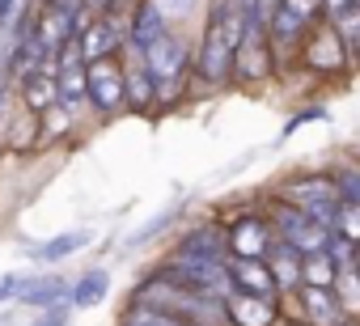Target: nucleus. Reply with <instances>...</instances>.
Returning a JSON list of instances; mask_svg holds the SVG:
<instances>
[{"label": "nucleus", "instance_id": "nucleus-20", "mask_svg": "<svg viewBox=\"0 0 360 326\" xmlns=\"http://www.w3.org/2000/svg\"><path fill=\"white\" fill-rule=\"evenodd\" d=\"M335 284H339V292H335L339 309L360 313V271H356V263L352 267H335Z\"/></svg>", "mask_w": 360, "mask_h": 326}, {"label": "nucleus", "instance_id": "nucleus-33", "mask_svg": "<svg viewBox=\"0 0 360 326\" xmlns=\"http://www.w3.org/2000/svg\"><path fill=\"white\" fill-rule=\"evenodd\" d=\"M356 271H360V254H356Z\"/></svg>", "mask_w": 360, "mask_h": 326}, {"label": "nucleus", "instance_id": "nucleus-8", "mask_svg": "<svg viewBox=\"0 0 360 326\" xmlns=\"http://www.w3.org/2000/svg\"><path fill=\"white\" fill-rule=\"evenodd\" d=\"M229 275H233V284L246 288L250 296H271V288H276L271 267H263V259H233Z\"/></svg>", "mask_w": 360, "mask_h": 326}, {"label": "nucleus", "instance_id": "nucleus-17", "mask_svg": "<svg viewBox=\"0 0 360 326\" xmlns=\"http://www.w3.org/2000/svg\"><path fill=\"white\" fill-rule=\"evenodd\" d=\"M18 296L30 301V305H60V301L68 296V284L56 280V275H43V280H26V288H22Z\"/></svg>", "mask_w": 360, "mask_h": 326}, {"label": "nucleus", "instance_id": "nucleus-23", "mask_svg": "<svg viewBox=\"0 0 360 326\" xmlns=\"http://www.w3.org/2000/svg\"><path fill=\"white\" fill-rule=\"evenodd\" d=\"M335 225H339V237L360 242V204L356 200H343L339 212H335Z\"/></svg>", "mask_w": 360, "mask_h": 326}, {"label": "nucleus", "instance_id": "nucleus-25", "mask_svg": "<svg viewBox=\"0 0 360 326\" xmlns=\"http://www.w3.org/2000/svg\"><path fill=\"white\" fill-rule=\"evenodd\" d=\"M148 5L161 13V22H183L195 13V0H148Z\"/></svg>", "mask_w": 360, "mask_h": 326}, {"label": "nucleus", "instance_id": "nucleus-28", "mask_svg": "<svg viewBox=\"0 0 360 326\" xmlns=\"http://www.w3.org/2000/svg\"><path fill=\"white\" fill-rule=\"evenodd\" d=\"M339 183H343V187H339V191H343V200H356V204H360V174H356V170H347Z\"/></svg>", "mask_w": 360, "mask_h": 326}, {"label": "nucleus", "instance_id": "nucleus-27", "mask_svg": "<svg viewBox=\"0 0 360 326\" xmlns=\"http://www.w3.org/2000/svg\"><path fill=\"white\" fill-rule=\"evenodd\" d=\"M22 284H26V275H18V271H9V275H0V301H9V296H18V292H22Z\"/></svg>", "mask_w": 360, "mask_h": 326}, {"label": "nucleus", "instance_id": "nucleus-29", "mask_svg": "<svg viewBox=\"0 0 360 326\" xmlns=\"http://www.w3.org/2000/svg\"><path fill=\"white\" fill-rule=\"evenodd\" d=\"M276 13H280V0H259L255 22H276Z\"/></svg>", "mask_w": 360, "mask_h": 326}, {"label": "nucleus", "instance_id": "nucleus-4", "mask_svg": "<svg viewBox=\"0 0 360 326\" xmlns=\"http://www.w3.org/2000/svg\"><path fill=\"white\" fill-rule=\"evenodd\" d=\"M140 60H144V68L153 72V81H178V72H183V64H187V47L165 30L153 47L140 51Z\"/></svg>", "mask_w": 360, "mask_h": 326}, {"label": "nucleus", "instance_id": "nucleus-22", "mask_svg": "<svg viewBox=\"0 0 360 326\" xmlns=\"http://www.w3.org/2000/svg\"><path fill=\"white\" fill-rule=\"evenodd\" d=\"M301 280L314 284V288H326V284L335 280V263H330V254H305V259H301Z\"/></svg>", "mask_w": 360, "mask_h": 326}, {"label": "nucleus", "instance_id": "nucleus-18", "mask_svg": "<svg viewBox=\"0 0 360 326\" xmlns=\"http://www.w3.org/2000/svg\"><path fill=\"white\" fill-rule=\"evenodd\" d=\"M89 242V233L85 229H77V233H60V237H51V242H43V246H34V259L39 263H56V259H68L72 250H81Z\"/></svg>", "mask_w": 360, "mask_h": 326}, {"label": "nucleus", "instance_id": "nucleus-32", "mask_svg": "<svg viewBox=\"0 0 360 326\" xmlns=\"http://www.w3.org/2000/svg\"><path fill=\"white\" fill-rule=\"evenodd\" d=\"M347 43H352V51H356V56H360V34H356V39H347Z\"/></svg>", "mask_w": 360, "mask_h": 326}, {"label": "nucleus", "instance_id": "nucleus-10", "mask_svg": "<svg viewBox=\"0 0 360 326\" xmlns=\"http://www.w3.org/2000/svg\"><path fill=\"white\" fill-rule=\"evenodd\" d=\"M318 5H322V0H280V13H276V34H297V30H305V22L318 13Z\"/></svg>", "mask_w": 360, "mask_h": 326}, {"label": "nucleus", "instance_id": "nucleus-13", "mask_svg": "<svg viewBox=\"0 0 360 326\" xmlns=\"http://www.w3.org/2000/svg\"><path fill=\"white\" fill-rule=\"evenodd\" d=\"M229 318H238L242 326H267L271 322V301L267 296H250V292H238L229 296Z\"/></svg>", "mask_w": 360, "mask_h": 326}, {"label": "nucleus", "instance_id": "nucleus-15", "mask_svg": "<svg viewBox=\"0 0 360 326\" xmlns=\"http://www.w3.org/2000/svg\"><path fill=\"white\" fill-rule=\"evenodd\" d=\"M161 34H165V22H161V13H157L153 5H144V9L131 18V47H136V51H144V47H153Z\"/></svg>", "mask_w": 360, "mask_h": 326}, {"label": "nucleus", "instance_id": "nucleus-7", "mask_svg": "<svg viewBox=\"0 0 360 326\" xmlns=\"http://www.w3.org/2000/svg\"><path fill=\"white\" fill-rule=\"evenodd\" d=\"M238 72L242 77H263L267 72V56H263V22H246V34H242V47H238Z\"/></svg>", "mask_w": 360, "mask_h": 326}, {"label": "nucleus", "instance_id": "nucleus-6", "mask_svg": "<svg viewBox=\"0 0 360 326\" xmlns=\"http://www.w3.org/2000/svg\"><path fill=\"white\" fill-rule=\"evenodd\" d=\"M85 85H89V98H94L102 110L119 106V102H123V93H127V89H123V72L115 68V60H110V56L85 68Z\"/></svg>", "mask_w": 360, "mask_h": 326}, {"label": "nucleus", "instance_id": "nucleus-11", "mask_svg": "<svg viewBox=\"0 0 360 326\" xmlns=\"http://www.w3.org/2000/svg\"><path fill=\"white\" fill-rule=\"evenodd\" d=\"M267 225L263 221H238V229H233V250H238V259H263L267 254Z\"/></svg>", "mask_w": 360, "mask_h": 326}, {"label": "nucleus", "instance_id": "nucleus-5", "mask_svg": "<svg viewBox=\"0 0 360 326\" xmlns=\"http://www.w3.org/2000/svg\"><path fill=\"white\" fill-rule=\"evenodd\" d=\"M183 275L191 280V292L204 296H233V275L221 267V259H183Z\"/></svg>", "mask_w": 360, "mask_h": 326}, {"label": "nucleus", "instance_id": "nucleus-14", "mask_svg": "<svg viewBox=\"0 0 360 326\" xmlns=\"http://www.w3.org/2000/svg\"><path fill=\"white\" fill-rule=\"evenodd\" d=\"M106 288H110V275H106V271H85V275L68 288V301H72L77 309H89V305H98V301L106 296Z\"/></svg>", "mask_w": 360, "mask_h": 326}, {"label": "nucleus", "instance_id": "nucleus-9", "mask_svg": "<svg viewBox=\"0 0 360 326\" xmlns=\"http://www.w3.org/2000/svg\"><path fill=\"white\" fill-rule=\"evenodd\" d=\"M77 47H81V60H94V64L106 60V56L115 51V26H110L106 18H102V22H89V26L81 30V43H77Z\"/></svg>", "mask_w": 360, "mask_h": 326}, {"label": "nucleus", "instance_id": "nucleus-3", "mask_svg": "<svg viewBox=\"0 0 360 326\" xmlns=\"http://www.w3.org/2000/svg\"><path fill=\"white\" fill-rule=\"evenodd\" d=\"M288 195L297 200V208H301L305 216H314V221H322V225H335V212H339V204H343L339 187H330L326 178H309V183H297Z\"/></svg>", "mask_w": 360, "mask_h": 326}, {"label": "nucleus", "instance_id": "nucleus-24", "mask_svg": "<svg viewBox=\"0 0 360 326\" xmlns=\"http://www.w3.org/2000/svg\"><path fill=\"white\" fill-rule=\"evenodd\" d=\"M26 98H30V106H51L56 102V81H47L43 72L26 77Z\"/></svg>", "mask_w": 360, "mask_h": 326}, {"label": "nucleus", "instance_id": "nucleus-16", "mask_svg": "<svg viewBox=\"0 0 360 326\" xmlns=\"http://www.w3.org/2000/svg\"><path fill=\"white\" fill-rule=\"evenodd\" d=\"M309 64H314V68H339V64H343V39L335 34V26L322 30V34L309 43Z\"/></svg>", "mask_w": 360, "mask_h": 326}, {"label": "nucleus", "instance_id": "nucleus-21", "mask_svg": "<svg viewBox=\"0 0 360 326\" xmlns=\"http://www.w3.org/2000/svg\"><path fill=\"white\" fill-rule=\"evenodd\" d=\"M123 89H127V98L136 102V106H148L153 102V72L144 68V60H136L131 68H127V77H123Z\"/></svg>", "mask_w": 360, "mask_h": 326}, {"label": "nucleus", "instance_id": "nucleus-2", "mask_svg": "<svg viewBox=\"0 0 360 326\" xmlns=\"http://www.w3.org/2000/svg\"><path fill=\"white\" fill-rule=\"evenodd\" d=\"M280 229H284L288 246H292L301 259H305V254H326V246H330V225H322V221L305 216L301 208H297V212H284Z\"/></svg>", "mask_w": 360, "mask_h": 326}, {"label": "nucleus", "instance_id": "nucleus-30", "mask_svg": "<svg viewBox=\"0 0 360 326\" xmlns=\"http://www.w3.org/2000/svg\"><path fill=\"white\" fill-rule=\"evenodd\" d=\"M85 5H89V9H110L115 0H85Z\"/></svg>", "mask_w": 360, "mask_h": 326}, {"label": "nucleus", "instance_id": "nucleus-26", "mask_svg": "<svg viewBox=\"0 0 360 326\" xmlns=\"http://www.w3.org/2000/svg\"><path fill=\"white\" fill-rule=\"evenodd\" d=\"M127 326H183V322H174L169 313H136Z\"/></svg>", "mask_w": 360, "mask_h": 326}, {"label": "nucleus", "instance_id": "nucleus-12", "mask_svg": "<svg viewBox=\"0 0 360 326\" xmlns=\"http://www.w3.org/2000/svg\"><path fill=\"white\" fill-rule=\"evenodd\" d=\"M301 296H305V309H309V318H314L318 326H343V309H339V301H335L326 288L305 284Z\"/></svg>", "mask_w": 360, "mask_h": 326}, {"label": "nucleus", "instance_id": "nucleus-31", "mask_svg": "<svg viewBox=\"0 0 360 326\" xmlns=\"http://www.w3.org/2000/svg\"><path fill=\"white\" fill-rule=\"evenodd\" d=\"M0 110H5V77H0Z\"/></svg>", "mask_w": 360, "mask_h": 326}, {"label": "nucleus", "instance_id": "nucleus-1", "mask_svg": "<svg viewBox=\"0 0 360 326\" xmlns=\"http://www.w3.org/2000/svg\"><path fill=\"white\" fill-rule=\"evenodd\" d=\"M242 34H246V18L229 5V0H225V5H217L212 22L204 30V51H200V72L208 81H221L229 72V64H233V56L242 47Z\"/></svg>", "mask_w": 360, "mask_h": 326}, {"label": "nucleus", "instance_id": "nucleus-19", "mask_svg": "<svg viewBox=\"0 0 360 326\" xmlns=\"http://www.w3.org/2000/svg\"><path fill=\"white\" fill-rule=\"evenodd\" d=\"M271 280H276V288H297L301 284V254L292 250V246H284V250H276L271 254Z\"/></svg>", "mask_w": 360, "mask_h": 326}]
</instances>
